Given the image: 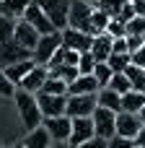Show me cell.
I'll use <instances>...</instances> for the list:
<instances>
[{
    "instance_id": "6da1fadb",
    "label": "cell",
    "mask_w": 145,
    "mask_h": 148,
    "mask_svg": "<svg viewBox=\"0 0 145 148\" xmlns=\"http://www.w3.org/2000/svg\"><path fill=\"white\" fill-rule=\"evenodd\" d=\"M13 101H16L18 120H21L23 130H34V127H39V125L44 122V112H42V107H39L36 94L18 88V91H16V96H13Z\"/></svg>"
},
{
    "instance_id": "7a4b0ae2",
    "label": "cell",
    "mask_w": 145,
    "mask_h": 148,
    "mask_svg": "<svg viewBox=\"0 0 145 148\" xmlns=\"http://www.w3.org/2000/svg\"><path fill=\"white\" fill-rule=\"evenodd\" d=\"M60 47H62V31L42 34L39 44H36V49H34V60H36L39 65H49L52 57L60 52Z\"/></svg>"
},
{
    "instance_id": "3957f363",
    "label": "cell",
    "mask_w": 145,
    "mask_h": 148,
    "mask_svg": "<svg viewBox=\"0 0 145 148\" xmlns=\"http://www.w3.org/2000/svg\"><path fill=\"white\" fill-rule=\"evenodd\" d=\"M99 107L96 94H70L67 96V114L70 117H93Z\"/></svg>"
},
{
    "instance_id": "277c9868",
    "label": "cell",
    "mask_w": 145,
    "mask_h": 148,
    "mask_svg": "<svg viewBox=\"0 0 145 148\" xmlns=\"http://www.w3.org/2000/svg\"><path fill=\"white\" fill-rule=\"evenodd\" d=\"M70 3H73V0H39V5H42V8H44V13L52 18V23H54V29H57V31L67 29Z\"/></svg>"
},
{
    "instance_id": "5b68a950",
    "label": "cell",
    "mask_w": 145,
    "mask_h": 148,
    "mask_svg": "<svg viewBox=\"0 0 145 148\" xmlns=\"http://www.w3.org/2000/svg\"><path fill=\"white\" fill-rule=\"evenodd\" d=\"M67 96H70V94H47V91H39V94H36L44 117H60V114H67Z\"/></svg>"
},
{
    "instance_id": "8992f818",
    "label": "cell",
    "mask_w": 145,
    "mask_h": 148,
    "mask_svg": "<svg viewBox=\"0 0 145 148\" xmlns=\"http://www.w3.org/2000/svg\"><path fill=\"white\" fill-rule=\"evenodd\" d=\"M93 127H96V135L99 138H114L117 135V112L114 109H106V107H96L93 112Z\"/></svg>"
},
{
    "instance_id": "52a82bcc",
    "label": "cell",
    "mask_w": 145,
    "mask_h": 148,
    "mask_svg": "<svg viewBox=\"0 0 145 148\" xmlns=\"http://www.w3.org/2000/svg\"><path fill=\"white\" fill-rule=\"evenodd\" d=\"M23 21H29L31 26H36L39 34H52V31H57L54 23H52V18L44 13V8L39 5V0H31V3H29V8H26V13H23Z\"/></svg>"
},
{
    "instance_id": "ba28073f",
    "label": "cell",
    "mask_w": 145,
    "mask_h": 148,
    "mask_svg": "<svg viewBox=\"0 0 145 148\" xmlns=\"http://www.w3.org/2000/svg\"><path fill=\"white\" fill-rule=\"evenodd\" d=\"M93 34L83 31V29H75V26H67L62 29V44L70 47V49H78V52H91L93 47Z\"/></svg>"
},
{
    "instance_id": "9c48e42d",
    "label": "cell",
    "mask_w": 145,
    "mask_h": 148,
    "mask_svg": "<svg viewBox=\"0 0 145 148\" xmlns=\"http://www.w3.org/2000/svg\"><path fill=\"white\" fill-rule=\"evenodd\" d=\"M29 57H34V52L26 49L21 42H16V39L0 42V65L3 68H8L13 62H21V60H29Z\"/></svg>"
},
{
    "instance_id": "30bf717a",
    "label": "cell",
    "mask_w": 145,
    "mask_h": 148,
    "mask_svg": "<svg viewBox=\"0 0 145 148\" xmlns=\"http://www.w3.org/2000/svg\"><path fill=\"white\" fill-rule=\"evenodd\" d=\"M96 5L86 3V0H73L70 3V18H67V26H75V29H83L88 31V21L93 16Z\"/></svg>"
},
{
    "instance_id": "8fae6325",
    "label": "cell",
    "mask_w": 145,
    "mask_h": 148,
    "mask_svg": "<svg viewBox=\"0 0 145 148\" xmlns=\"http://www.w3.org/2000/svg\"><path fill=\"white\" fill-rule=\"evenodd\" d=\"M44 127L49 130L52 140H70V133H73V117H70V114L44 117Z\"/></svg>"
},
{
    "instance_id": "7c38bea8",
    "label": "cell",
    "mask_w": 145,
    "mask_h": 148,
    "mask_svg": "<svg viewBox=\"0 0 145 148\" xmlns=\"http://www.w3.org/2000/svg\"><path fill=\"white\" fill-rule=\"evenodd\" d=\"M140 127H143V120H140V114H138V112H127V109L117 112V133H119V135L138 138Z\"/></svg>"
},
{
    "instance_id": "4fadbf2b",
    "label": "cell",
    "mask_w": 145,
    "mask_h": 148,
    "mask_svg": "<svg viewBox=\"0 0 145 148\" xmlns=\"http://www.w3.org/2000/svg\"><path fill=\"white\" fill-rule=\"evenodd\" d=\"M52 75V70H49V65H39L36 62V68L21 81V86L18 88H23V91H31V94H39L42 88H44V83H47V78Z\"/></svg>"
},
{
    "instance_id": "5bb4252c",
    "label": "cell",
    "mask_w": 145,
    "mask_h": 148,
    "mask_svg": "<svg viewBox=\"0 0 145 148\" xmlns=\"http://www.w3.org/2000/svg\"><path fill=\"white\" fill-rule=\"evenodd\" d=\"M93 135H96L93 117H73V133H70V143L73 146H80V143H86Z\"/></svg>"
},
{
    "instance_id": "9a60e30c",
    "label": "cell",
    "mask_w": 145,
    "mask_h": 148,
    "mask_svg": "<svg viewBox=\"0 0 145 148\" xmlns=\"http://www.w3.org/2000/svg\"><path fill=\"white\" fill-rule=\"evenodd\" d=\"M39 39H42V34L36 31V26H31L29 21H18V26H16V42H21L26 49H36V44H39Z\"/></svg>"
},
{
    "instance_id": "2e32d148",
    "label": "cell",
    "mask_w": 145,
    "mask_h": 148,
    "mask_svg": "<svg viewBox=\"0 0 145 148\" xmlns=\"http://www.w3.org/2000/svg\"><path fill=\"white\" fill-rule=\"evenodd\" d=\"M21 143H23L26 148H49V146H52V135H49V130H47L44 122H42L39 127L26 130V135H23Z\"/></svg>"
},
{
    "instance_id": "e0dca14e",
    "label": "cell",
    "mask_w": 145,
    "mask_h": 148,
    "mask_svg": "<svg viewBox=\"0 0 145 148\" xmlns=\"http://www.w3.org/2000/svg\"><path fill=\"white\" fill-rule=\"evenodd\" d=\"M91 52H93V57H96L99 62H101V60H109V57H112V52H114V36H112L109 31L99 34V36L93 39Z\"/></svg>"
},
{
    "instance_id": "ac0fdd59",
    "label": "cell",
    "mask_w": 145,
    "mask_h": 148,
    "mask_svg": "<svg viewBox=\"0 0 145 148\" xmlns=\"http://www.w3.org/2000/svg\"><path fill=\"white\" fill-rule=\"evenodd\" d=\"M34 68H36V60H34V57H29V60H21V62H13V65L3 68V70H5V75H8L16 86H21V81H23Z\"/></svg>"
},
{
    "instance_id": "d6986e66",
    "label": "cell",
    "mask_w": 145,
    "mask_h": 148,
    "mask_svg": "<svg viewBox=\"0 0 145 148\" xmlns=\"http://www.w3.org/2000/svg\"><path fill=\"white\" fill-rule=\"evenodd\" d=\"M99 88H101V83H99V78L93 75V73H88V75H78L73 83H70V94H99Z\"/></svg>"
},
{
    "instance_id": "ffe728a7",
    "label": "cell",
    "mask_w": 145,
    "mask_h": 148,
    "mask_svg": "<svg viewBox=\"0 0 145 148\" xmlns=\"http://www.w3.org/2000/svg\"><path fill=\"white\" fill-rule=\"evenodd\" d=\"M96 99H99V107H106V109L122 112V94L114 91L112 86H101L99 94H96Z\"/></svg>"
},
{
    "instance_id": "44dd1931",
    "label": "cell",
    "mask_w": 145,
    "mask_h": 148,
    "mask_svg": "<svg viewBox=\"0 0 145 148\" xmlns=\"http://www.w3.org/2000/svg\"><path fill=\"white\" fill-rule=\"evenodd\" d=\"M31 0H0V16H10V18H23L26 8Z\"/></svg>"
},
{
    "instance_id": "7402d4cb",
    "label": "cell",
    "mask_w": 145,
    "mask_h": 148,
    "mask_svg": "<svg viewBox=\"0 0 145 148\" xmlns=\"http://www.w3.org/2000/svg\"><path fill=\"white\" fill-rule=\"evenodd\" d=\"M109 21H112V16H109L106 10L96 8V10H93V16H91V21H88V34H93V36L104 34V31L109 29Z\"/></svg>"
},
{
    "instance_id": "603a6c76",
    "label": "cell",
    "mask_w": 145,
    "mask_h": 148,
    "mask_svg": "<svg viewBox=\"0 0 145 148\" xmlns=\"http://www.w3.org/2000/svg\"><path fill=\"white\" fill-rule=\"evenodd\" d=\"M143 107H145V91L132 88V91L122 94V109H127V112H140Z\"/></svg>"
},
{
    "instance_id": "cb8c5ba5",
    "label": "cell",
    "mask_w": 145,
    "mask_h": 148,
    "mask_svg": "<svg viewBox=\"0 0 145 148\" xmlns=\"http://www.w3.org/2000/svg\"><path fill=\"white\" fill-rule=\"evenodd\" d=\"M125 73H127V78H130L132 88H138V91H145V68H143V65H135V62H130Z\"/></svg>"
},
{
    "instance_id": "d4e9b609",
    "label": "cell",
    "mask_w": 145,
    "mask_h": 148,
    "mask_svg": "<svg viewBox=\"0 0 145 148\" xmlns=\"http://www.w3.org/2000/svg\"><path fill=\"white\" fill-rule=\"evenodd\" d=\"M106 62L112 65V70H114V73H125V70H127V65L132 62V55H130V52H112V57H109Z\"/></svg>"
},
{
    "instance_id": "484cf974",
    "label": "cell",
    "mask_w": 145,
    "mask_h": 148,
    "mask_svg": "<svg viewBox=\"0 0 145 148\" xmlns=\"http://www.w3.org/2000/svg\"><path fill=\"white\" fill-rule=\"evenodd\" d=\"M67 88H70V83L52 73V75L47 78V83H44V88H42V91H47V94H70Z\"/></svg>"
},
{
    "instance_id": "4316f807",
    "label": "cell",
    "mask_w": 145,
    "mask_h": 148,
    "mask_svg": "<svg viewBox=\"0 0 145 148\" xmlns=\"http://www.w3.org/2000/svg\"><path fill=\"white\" fill-rule=\"evenodd\" d=\"M16 26H18V18H10V16H0V42L16 39Z\"/></svg>"
},
{
    "instance_id": "83f0119b",
    "label": "cell",
    "mask_w": 145,
    "mask_h": 148,
    "mask_svg": "<svg viewBox=\"0 0 145 148\" xmlns=\"http://www.w3.org/2000/svg\"><path fill=\"white\" fill-rule=\"evenodd\" d=\"M93 75L99 78V83H101V86H109V81H112L114 70H112V65H109L106 60H101V62H96V68H93Z\"/></svg>"
},
{
    "instance_id": "f1b7e54d",
    "label": "cell",
    "mask_w": 145,
    "mask_h": 148,
    "mask_svg": "<svg viewBox=\"0 0 145 148\" xmlns=\"http://www.w3.org/2000/svg\"><path fill=\"white\" fill-rule=\"evenodd\" d=\"M109 86H112L114 91H119V94H127V91H132V83H130L127 73H114V75H112V81H109Z\"/></svg>"
},
{
    "instance_id": "f546056e",
    "label": "cell",
    "mask_w": 145,
    "mask_h": 148,
    "mask_svg": "<svg viewBox=\"0 0 145 148\" xmlns=\"http://www.w3.org/2000/svg\"><path fill=\"white\" fill-rule=\"evenodd\" d=\"M18 91V86L5 75V70H0V99H13Z\"/></svg>"
},
{
    "instance_id": "4dcf8cb0",
    "label": "cell",
    "mask_w": 145,
    "mask_h": 148,
    "mask_svg": "<svg viewBox=\"0 0 145 148\" xmlns=\"http://www.w3.org/2000/svg\"><path fill=\"white\" fill-rule=\"evenodd\" d=\"M52 73H54V75H60V78H62V81H67V83H73V81L80 75L78 65H60V68H52Z\"/></svg>"
},
{
    "instance_id": "1f68e13d",
    "label": "cell",
    "mask_w": 145,
    "mask_h": 148,
    "mask_svg": "<svg viewBox=\"0 0 145 148\" xmlns=\"http://www.w3.org/2000/svg\"><path fill=\"white\" fill-rule=\"evenodd\" d=\"M127 3H130V0H99V5H96V8L106 10L109 16H119V13H122V8H125Z\"/></svg>"
},
{
    "instance_id": "d6a6232c",
    "label": "cell",
    "mask_w": 145,
    "mask_h": 148,
    "mask_svg": "<svg viewBox=\"0 0 145 148\" xmlns=\"http://www.w3.org/2000/svg\"><path fill=\"white\" fill-rule=\"evenodd\" d=\"M96 57H93V52H80V60H78V70L83 73V75H88V73H93V68H96Z\"/></svg>"
},
{
    "instance_id": "836d02e7",
    "label": "cell",
    "mask_w": 145,
    "mask_h": 148,
    "mask_svg": "<svg viewBox=\"0 0 145 148\" xmlns=\"http://www.w3.org/2000/svg\"><path fill=\"white\" fill-rule=\"evenodd\" d=\"M112 36H127V21L125 18H119V16H112V21H109V29H106Z\"/></svg>"
},
{
    "instance_id": "e575fe53",
    "label": "cell",
    "mask_w": 145,
    "mask_h": 148,
    "mask_svg": "<svg viewBox=\"0 0 145 148\" xmlns=\"http://www.w3.org/2000/svg\"><path fill=\"white\" fill-rule=\"evenodd\" d=\"M127 34H135V36H145V16H135L127 21Z\"/></svg>"
},
{
    "instance_id": "d590c367",
    "label": "cell",
    "mask_w": 145,
    "mask_h": 148,
    "mask_svg": "<svg viewBox=\"0 0 145 148\" xmlns=\"http://www.w3.org/2000/svg\"><path fill=\"white\" fill-rule=\"evenodd\" d=\"M135 138H127V135H114V138H109V148H135Z\"/></svg>"
},
{
    "instance_id": "8d00e7d4",
    "label": "cell",
    "mask_w": 145,
    "mask_h": 148,
    "mask_svg": "<svg viewBox=\"0 0 145 148\" xmlns=\"http://www.w3.org/2000/svg\"><path fill=\"white\" fill-rule=\"evenodd\" d=\"M75 148H109V140H106V138L93 135V138H88L86 143H80V146H75Z\"/></svg>"
},
{
    "instance_id": "74e56055",
    "label": "cell",
    "mask_w": 145,
    "mask_h": 148,
    "mask_svg": "<svg viewBox=\"0 0 145 148\" xmlns=\"http://www.w3.org/2000/svg\"><path fill=\"white\" fill-rule=\"evenodd\" d=\"M143 44H145V36H135V34H127V47H130V52H138Z\"/></svg>"
},
{
    "instance_id": "f35d334b",
    "label": "cell",
    "mask_w": 145,
    "mask_h": 148,
    "mask_svg": "<svg viewBox=\"0 0 145 148\" xmlns=\"http://www.w3.org/2000/svg\"><path fill=\"white\" fill-rule=\"evenodd\" d=\"M135 16H138V10H135V3L130 0V3H127V5L122 8V13H119V18H125V21H130V18H135Z\"/></svg>"
},
{
    "instance_id": "ab89813d",
    "label": "cell",
    "mask_w": 145,
    "mask_h": 148,
    "mask_svg": "<svg viewBox=\"0 0 145 148\" xmlns=\"http://www.w3.org/2000/svg\"><path fill=\"white\" fill-rule=\"evenodd\" d=\"M132 62H135V65H143V68H145V44L138 49V52H132Z\"/></svg>"
},
{
    "instance_id": "60d3db41",
    "label": "cell",
    "mask_w": 145,
    "mask_h": 148,
    "mask_svg": "<svg viewBox=\"0 0 145 148\" xmlns=\"http://www.w3.org/2000/svg\"><path fill=\"white\" fill-rule=\"evenodd\" d=\"M49 148H75L70 140H52V146Z\"/></svg>"
},
{
    "instance_id": "b9f144b4",
    "label": "cell",
    "mask_w": 145,
    "mask_h": 148,
    "mask_svg": "<svg viewBox=\"0 0 145 148\" xmlns=\"http://www.w3.org/2000/svg\"><path fill=\"white\" fill-rule=\"evenodd\" d=\"M135 3V10H138V16H145V0H132Z\"/></svg>"
},
{
    "instance_id": "7bdbcfd3",
    "label": "cell",
    "mask_w": 145,
    "mask_h": 148,
    "mask_svg": "<svg viewBox=\"0 0 145 148\" xmlns=\"http://www.w3.org/2000/svg\"><path fill=\"white\" fill-rule=\"evenodd\" d=\"M135 143H138V146H143V148H145V125H143V127H140V133H138V138H135Z\"/></svg>"
},
{
    "instance_id": "ee69618b",
    "label": "cell",
    "mask_w": 145,
    "mask_h": 148,
    "mask_svg": "<svg viewBox=\"0 0 145 148\" xmlns=\"http://www.w3.org/2000/svg\"><path fill=\"white\" fill-rule=\"evenodd\" d=\"M138 114H140V120H143V125H145V107L140 109V112H138Z\"/></svg>"
},
{
    "instance_id": "f6af8a7d",
    "label": "cell",
    "mask_w": 145,
    "mask_h": 148,
    "mask_svg": "<svg viewBox=\"0 0 145 148\" xmlns=\"http://www.w3.org/2000/svg\"><path fill=\"white\" fill-rule=\"evenodd\" d=\"M8 148H26L23 143H13V146H8Z\"/></svg>"
},
{
    "instance_id": "bcb514c9",
    "label": "cell",
    "mask_w": 145,
    "mask_h": 148,
    "mask_svg": "<svg viewBox=\"0 0 145 148\" xmlns=\"http://www.w3.org/2000/svg\"><path fill=\"white\" fill-rule=\"evenodd\" d=\"M86 3H91V5H99V0H86Z\"/></svg>"
},
{
    "instance_id": "7dc6e473",
    "label": "cell",
    "mask_w": 145,
    "mask_h": 148,
    "mask_svg": "<svg viewBox=\"0 0 145 148\" xmlns=\"http://www.w3.org/2000/svg\"><path fill=\"white\" fill-rule=\"evenodd\" d=\"M0 148H5V146H3V143H0Z\"/></svg>"
},
{
    "instance_id": "c3c4849f",
    "label": "cell",
    "mask_w": 145,
    "mask_h": 148,
    "mask_svg": "<svg viewBox=\"0 0 145 148\" xmlns=\"http://www.w3.org/2000/svg\"><path fill=\"white\" fill-rule=\"evenodd\" d=\"M135 148H143V146H135Z\"/></svg>"
}]
</instances>
